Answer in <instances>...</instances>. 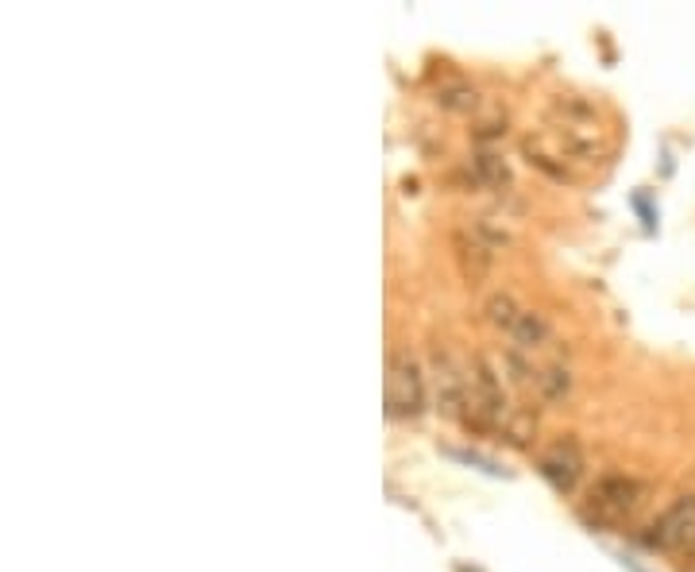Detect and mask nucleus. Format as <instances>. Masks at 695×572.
<instances>
[{"label": "nucleus", "instance_id": "7ed1b4c3", "mask_svg": "<svg viewBox=\"0 0 695 572\" xmlns=\"http://www.w3.org/2000/svg\"><path fill=\"white\" fill-rule=\"evenodd\" d=\"M642 542L657 554H692L695 549V495L672 499L657 519L645 526Z\"/></svg>", "mask_w": 695, "mask_h": 572}, {"label": "nucleus", "instance_id": "f8f14e48", "mask_svg": "<svg viewBox=\"0 0 695 572\" xmlns=\"http://www.w3.org/2000/svg\"><path fill=\"white\" fill-rule=\"evenodd\" d=\"M684 557H687V564H684V569H687V572H695V549H692V554H684Z\"/></svg>", "mask_w": 695, "mask_h": 572}, {"label": "nucleus", "instance_id": "6e6552de", "mask_svg": "<svg viewBox=\"0 0 695 572\" xmlns=\"http://www.w3.org/2000/svg\"><path fill=\"white\" fill-rule=\"evenodd\" d=\"M472 170H476V182H484V186H506V182H511V170H506L502 155H494V151H479V155L472 158Z\"/></svg>", "mask_w": 695, "mask_h": 572}, {"label": "nucleus", "instance_id": "f03ea898", "mask_svg": "<svg viewBox=\"0 0 695 572\" xmlns=\"http://www.w3.org/2000/svg\"><path fill=\"white\" fill-rule=\"evenodd\" d=\"M645 487L630 475H603L595 487H591L588 503H583V519L591 526H618L626 522L630 514L638 511Z\"/></svg>", "mask_w": 695, "mask_h": 572}, {"label": "nucleus", "instance_id": "39448f33", "mask_svg": "<svg viewBox=\"0 0 695 572\" xmlns=\"http://www.w3.org/2000/svg\"><path fill=\"white\" fill-rule=\"evenodd\" d=\"M456 256H460V267H464V279L467 282H479L491 267V247L479 240V232H460L456 237Z\"/></svg>", "mask_w": 695, "mask_h": 572}, {"label": "nucleus", "instance_id": "1a4fd4ad", "mask_svg": "<svg viewBox=\"0 0 695 572\" xmlns=\"http://www.w3.org/2000/svg\"><path fill=\"white\" fill-rule=\"evenodd\" d=\"M487 317H491V326H499V329L511 333V329L518 326L522 306L511 298V294H491V298H487Z\"/></svg>", "mask_w": 695, "mask_h": 572}, {"label": "nucleus", "instance_id": "9b49d317", "mask_svg": "<svg viewBox=\"0 0 695 572\" xmlns=\"http://www.w3.org/2000/svg\"><path fill=\"white\" fill-rule=\"evenodd\" d=\"M533 425H537V418L529 415V410H518L514 418H506V422H502V430H506V437H511L514 445H526L529 433H533Z\"/></svg>", "mask_w": 695, "mask_h": 572}, {"label": "nucleus", "instance_id": "423d86ee", "mask_svg": "<svg viewBox=\"0 0 695 572\" xmlns=\"http://www.w3.org/2000/svg\"><path fill=\"white\" fill-rule=\"evenodd\" d=\"M511 336H514V348H518V353H533V348H541V344L549 341V321L537 314V309H522L518 326L511 329Z\"/></svg>", "mask_w": 695, "mask_h": 572}, {"label": "nucleus", "instance_id": "0eeeda50", "mask_svg": "<svg viewBox=\"0 0 695 572\" xmlns=\"http://www.w3.org/2000/svg\"><path fill=\"white\" fill-rule=\"evenodd\" d=\"M537 383V395L545 398V403H556V398H564L568 391H572V376H568V368L564 364H545V368L529 371Z\"/></svg>", "mask_w": 695, "mask_h": 572}, {"label": "nucleus", "instance_id": "20e7f679", "mask_svg": "<svg viewBox=\"0 0 695 572\" xmlns=\"http://www.w3.org/2000/svg\"><path fill=\"white\" fill-rule=\"evenodd\" d=\"M537 468H541V475L553 484V492L568 495V492H576V484H580L583 457H580V449H576V441H553V445L541 453Z\"/></svg>", "mask_w": 695, "mask_h": 572}, {"label": "nucleus", "instance_id": "9d476101", "mask_svg": "<svg viewBox=\"0 0 695 572\" xmlns=\"http://www.w3.org/2000/svg\"><path fill=\"white\" fill-rule=\"evenodd\" d=\"M437 101L445 109H456V113H467V109H476V89L467 86H445L437 93Z\"/></svg>", "mask_w": 695, "mask_h": 572}, {"label": "nucleus", "instance_id": "f257e3e1", "mask_svg": "<svg viewBox=\"0 0 695 572\" xmlns=\"http://www.w3.org/2000/svg\"><path fill=\"white\" fill-rule=\"evenodd\" d=\"M383 403H387V418H395V422L417 418L425 410V376L410 353H390Z\"/></svg>", "mask_w": 695, "mask_h": 572}]
</instances>
